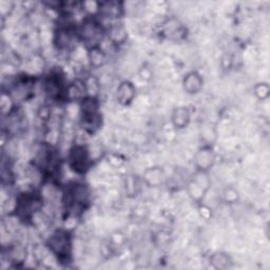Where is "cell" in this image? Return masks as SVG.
<instances>
[{
    "label": "cell",
    "instance_id": "cell-9",
    "mask_svg": "<svg viewBox=\"0 0 270 270\" xmlns=\"http://www.w3.org/2000/svg\"><path fill=\"white\" fill-rule=\"evenodd\" d=\"M88 56H89V61H90L91 66L94 68H99L106 62V54L104 50H102L99 47L90 49Z\"/></svg>",
    "mask_w": 270,
    "mask_h": 270
},
{
    "label": "cell",
    "instance_id": "cell-1",
    "mask_svg": "<svg viewBox=\"0 0 270 270\" xmlns=\"http://www.w3.org/2000/svg\"><path fill=\"white\" fill-rule=\"evenodd\" d=\"M71 239L68 231L58 230L52 234L48 241V246L50 250L58 257V260L68 259L71 254Z\"/></svg>",
    "mask_w": 270,
    "mask_h": 270
},
{
    "label": "cell",
    "instance_id": "cell-2",
    "mask_svg": "<svg viewBox=\"0 0 270 270\" xmlns=\"http://www.w3.org/2000/svg\"><path fill=\"white\" fill-rule=\"evenodd\" d=\"M79 36L84 44H87L90 49L98 47L99 42L103 40L102 25L94 20H86L80 26Z\"/></svg>",
    "mask_w": 270,
    "mask_h": 270
},
{
    "label": "cell",
    "instance_id": "cell-11",
    "mask_svg": "<svg viewBox=\"0 0 270 270\" xmlns=\"http://www.w3.org/2000/svg\"><path fill=\"white\" fill-rule=\"evenodd\" d=\"M210 262L217 268H226L229 265V258L224 253H216L210 258Z\"/></svg>",
    "mask_w": 270,
    "mask_h": 270
},
{
    "label": "cell",
    "instance_id": "cell-6",
    "mask_svg": "<svg viewBox=\"0 0 270 270\" xmlns=\"http://www.w3.org/2000/svg\"><path fill=\"white\" fill-rule=\"evenodd\" d=\"M213 161H215V156H213L212 150L209 148L201 149L195 155V164L203 172L212 166Z\"/></svg>",
    "mask_w": 270,
    "mask_h": 270
},
{
    "label": "cell",
    "instance_id": "cell-5",
    "mask_svg": "<svg viewBox=\"0 0 270 270\" xmlns=\"http://www.w3.org/2000/svg\"><path fill=\"white\" fill-rule=\"evenodd\" d=\"M117 101L122 105H129L135 96V89L129 81H123L116 91Z\"/></svg>",
    "mask_w": 270,
    "mask_h": 270
},
{
    "label": "cell",
    "instance_id": "cell-4",
    "mask_svg": "<svg viewBox=\"0 0 270 270\" xmlns=\"http://www.w3.org/2000/svg\"><path fill=\"white\" fill-rule=\"evenodd\" d=\"M184 89L189 94H196L203 88V79L197 72H190L184 78Z\"/></svg>",
    "mask_w": 270,
    "mask_h": 270
},
{
    "label": "cell",
    "instance_id": "cell-12",
    "mask_svg": "<svg viewBox=\"0 0 270 270\" xmlns=\"http://www.w3.org/2000/svg\"><path fill=\"white\" fill-rule=\"evenodd\" d=\"M254 93H255V95H257L261 99L266 98L268 96V93H269L268 86H267L266 83H259L258 86L254 88Z\"/></svg>",
    "mask_w": 270,
    "mask_h": 270
},
{
    "label": "cell",
    "instance_id": "cell-3",
    "mask_svg": "<svg viewBox=\"0 0 270 270\" xmlns=\"http://www.w3.org/2000/svg\"><path fill=\"white\" fill-rule=\"evenodd\" d=\"M89 152L83 146H75L70 150L69 163L77 173H84L89 168Z\"/></svg>",
    "mask_w": 270,
    "mask_h": 270
},
{
    "label": "cell",
    "instance_id": "cell-8",
    "mask_svg": "<svg viewBox=\"0 0 270 270\" xmlns=\"http://www.w3.org/2000/svg\"><path fill=\"white\" fill-rule=\"evenodd\" d=\"M127 38V32L122 24H113L109 30V39L112 44H122Z\"/></svg>",
    "mask_w": 270,
    "mask_h": 270
},
{
    "label": "cell",
    "instance_id": "cell-10",
    "mask_svg": "<svg viewBox=\"0 0 270 270\" xmlns=\"http://www.w3.org/2000/svg\"><path fill=\"white\" fill-rule=\"evenodd\" d=\"M147 183L152 185V186H158L159 184H162L164 178V173L160 168H151L145 174Z\"/></svg>",
    "mask_w": 270,
    "mask_h": 270
},
{
    "label": "cell",
    "instance_id": "cell-7",
    "mask_svg": "<svg viewBox=\"0 0 270 270\" xmlns=\"http://www.w3.org/2000/svg\"><path fill=\"white\" fill-rule=\"evenodd\" d=\"M190 121V113L186 107H178L173 111L172 123L176 128H185Z\"/></svg>",
    "mask_w": 270,
    "mask_h": 270
}]
</instances>
